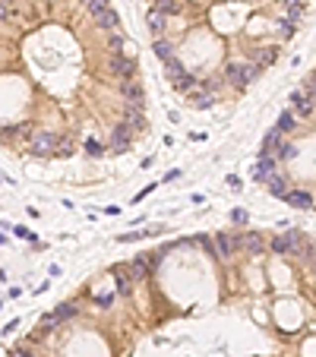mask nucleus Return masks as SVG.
Returning <instances> with one entry per match:
<instances>
[{
  "label": "nucleus",
  "mask_w": 316,
  "mask_h": 357,
  "mask_svg": "<svg viewBox=\"0 0 316 357\" xmlns=\"http://www.w3.org/2000/svg\"><path fill=\"white\" fill-rule=\"evenodd\" d=\"M212 250H215V256L221 259V263L234 259L237 250H241V234H228V231L215 234V243H212Z\"/></svg>",
  "instance_id": "1"
},
{
  "label": "nucleus",
  "mask_w": 316,
  "mask_h": 357,
  "mask_svg": "<svg viewBox=\"0 0 316 357\" xmlns=\"http://www.w3.org/2000/svg\"><path fill=\"white\" fill-rule=\"evenodd\" d=\"M256 76H259V67L256 64H231L228 67V82L237 85V89H244L247 82H253Z\"/></svg>",
  "instance_id": "2"
},
{
  "label": "nucleus",
  "mask_w": 316,
  "mask_h": 357,
  "mask_svg": "<svg viewBox=\"0 0 316 357\" xmlns=\"http://www.w3.org/2000/svg\"><path fill=\"white\" fill-rule=\"evenodd\" d=\"M57 143H61V136H54V133H35L32 136V155L48 158V155L57 152Z\"/></svg>",
  "instance_id": "3"
},
{
  "label": "nucleus",
  "mask_w": 316,
  "mask_h": 357,
  "mask_svg": "<svg viewBox=\"0 0 316 357\" xmlns=\"http://www.w3.org/2000/svg\"><path fill=\"white\" fill-rule=\"evenodd\" d=\"M291 104H294V117H310L313 108H316V101L310 98V92H307L304 85H297L291 92Z\"/></svg>",
  "instance_id": "4"
},
{
  "label": "nucleus",
  "mask_w": 316,
  "mask_h": 357,
  "mask_svg": "<svg viewBox=\"0 0 316 357\" xmlns=\"http://www.w3.org/2000/svg\"><path fill=\"white\" fill-rule=\"evenodd\" d=\"M111 70H114V76H121V79H133L136 64H133L130 57H124V54H114V57H111Z\"/></svg>",
  "instance_id": "5"
},
{
  "label": "nucleus",
  "mask_w": 316,
  "mask_h": 357,
  "mask_svg": "<svg viewBox=\"0 0 316 357\" xmlns=\"http://www.w3.org/2000/svg\"><path fill=\"white\" fill-rule=\"evenodd\" d=\"M241 250H247L250 256H259L262 250H266V240H262L256 231H247V234H241Z\"/></svg>",
  "instance_id": "6"
},
{
  "label": "nucleus",
  "mask_w": 316,
  "mask_h": 357,
  "mask_svg": "<svg viewBox=\"0 0 316 357\" xmlns=\"http://www.w3.org/2000/svg\"><path fill=\"white\" fill-rule=\"evenodd\" d=\"M124 114H126V127H130L133 133L146 127V117H142V104H130V101H126V104H124Z\"/></svg>",
  "instance_id": "7"
},
{
  "label": "nucleus",
  "mask_w": 316,
  "mask_h": 357,
  "mask_svg": "<svg viewBox=\"0 0 316 357\" xmlns=\"http://www.w3.org/2000/svg\"><path fill=\"white\" fill-rule=\"evenodd\" d=\"M130 139H133V130L121 124V127H114V133H111V145H114V152H124L126 145H130Z\"/></svg>",
  "instance_id": "8"
},
{
  "label": "nucleus",
  "mask_w": 316,
  "mask_h": 357,
  "mask_svg": "<svg viewBox=\"0 0 316 357\" xmlns=\"http://www.w3.org/2000/svg\"><path fill=\"white\" fill-rule=\"evenodd\" d=\"M272 174H275V158H272V155H262V158H259V164L253 168V177L266 184V180L272 177Z\"/></svg>",
  "instance_id": "9"
},
{
  "label": "nucleus",
  "mask_w": 316,
  "mask_h": 357,
  "mask_svg": "<svg viewBox=\"0 0 316 357\" xmlns=\"http://www.w3.org/2000/svg\"><path fill=\"white\" fill-rule=\"evenodd\" d=\"M285 199H288V206H294V209H310L313 206V196L307 193V190H288Z\"/></svg>",
  "instance_id": "10"
},
{
  "label": "nucleus",
  "mask_w": 316,
  "mask_h": 357,
  "mask_svg": "<svg viewBox=\"0 0 316 357\" xmlns=\"http://www.w3.org/2000/svg\"><path fill=\"white\" fill-rule=\"evenodd\" d=\"M152 259H155V253H146V256H136L133 263L126 266V269H130V278H142V275H146V272H149V266H152Z\"/></svg>",
  "instance_id": "11"
},
{
  "label": "nucleus",
  "mask_w": 316,
  "mask_h": 357,
  "mask_svg": "<svg viewBox=\"0 0 316 357\" xmlns=\"http://www.w3.org/2000/svg\"><path fill=\"white\" fill-rule=\"evenodd\" d=\"M124 98L130 101V104H142V85L136 82V79H124Z\"/></svg>",
  "instance_id": "12"
},
{
  "label": "nucleus",
  "mask_w": 316,
  "mask_h": 357,
  "mask_svg": "<svg viewBox=\"0 0 316 357\" xmlns=\"http://www.w3.org/2000/svg\"><path fill=\"white\" fill-rule=\"evenodd\" d=\"M190 95H193L196 108H209V104H215V98H218V92H212V89H206V85H202V89H193Z\"/></svg>",
  "instance_id": "13"
},
{
  "label": "nucleus",
  "mask_w": 316,
  "mask_h": 357,
  "mask_svg": "<svg viewBox=\"0 0 316 357\" xmlns=\"http://www.w3.org/2000/svg\"><path fill=\"white\" fill-rule=\"evenodd\" d=\"M95 22L101 25V29H111V32H114L117 25H121V16H117V13H114V10L108 6V10H101V13L95 16Z\"/></svg>",
  "instance_id": "14"
},
{
  "label": "nucleus",
  "mask_w": 316,
  "mask_h": 357,
  "mask_svg": "<svg viewBox=\"0 0 316 357\" xmlns=\"http://www.w3.org/2000/svg\"><path fill=\"white\" fill-rule=\"evenodd\" d=\"M253 64L256 67H269V64H275V48H259V51H256V54H253Z\"/></svg>",
  "instance_id": "15"
},
{
  "label": "nucleus",
  "mask_w": 316,
  "mask_h": 357,
  "mask_svg": "<svg viewBox=\"0 0 316 357\" xmlns=\"http://www.w3.org/2000/svg\"><path fill=\"white\" fill-rule=\"evenodd\" d=\"M165 25H168V16L161 13L158 6H152V10H149V29H152V32H161Z\"/></svg>",
  "instance_id": "16"
},
{
  "label": "nucleus",
  "mask_w": 316,
  "mask_h": 357,
  "mask_svg": "<svg viewBox=\"0 0 316 357\" xmlns=\"http://www.w3.org/2000/svg\"><path fill=\"white\" fill-rule=\"evenodd\" d=\"M278 145H281V133H278V130H272V133L262 139V155H275Z\"/></svg>",
  "instance_id": "17"
},
{
  "label": "nucleus",
  "mask_w": 316,
  "mask_h": 357,
  "mask_svg": "<svg viewBox=\"0 0 316 357\" xmlns=\"http://www.w3.org/2000/svg\"><path fill=\"white\" fill-rule=\"evenodd\" d=\"M165 73H168V79L174 82V85H177V82H181L184 76H187V73H184V67L177 64V60H168V64H165Z\"/></svg>",
  "instance_id": "18"
},
{
  "label": "nucleus",
  "mask_w": 316,
  "mask_h": 357,
  "mask_svg": "<svg viewBox=\"0 0 316 357\" xmlns=\"http://www.w3.org/2000/svg\"><path fill=\"white\" fill-rule=\"evenodd\" d=\"M269 193H275V196H285L288 193V184H285L281 174H272V177H269Z\"/></svg>",
  "instance_id": "19"
},
{
  "label": "nucleus",
  "mask_w": 316,
  "mask_h": 357,
  "mask_svg": "<svg viewBox=\"0 0 316 357\" xmlns=\"http://www.w3.org/2000/svg\"><path fill=\"white\" fill-rule=\"evenodd\" d=\"M155 57L161 64H168V60H174V48H171L168 41H155Z\"/></svg>",
  "instance_id": "20"
},
{
  "label": "nucleus",
  "mask_w": 316,
  "mask_h": 357,
  "mask_svg": "<svg viewBox=\"0 0 316 357\" xmlns=\"http://www.w3.org/2000/svg\"><path fill=\"white\" fill-rule=\"evenodd\" d=\"M294 127H297V117L291 114V111H285V114L278 117V127L275 130H278V133H288V130H294Z\"/></svg>",
  "instance_id": "21"
},
{
  "label": "nucleus",
  "mask_w": 316,
  "mask_h": 357,
  "mask_svg": "<svg viewBox=\"0 0 316 357\" xmlns=\"http://www.w3.org/2000/svg\"><path fill=\"white\" fill-rule=\"evenodd\" d=\"M73 316H76V303H63V307L54 310V319H57V323H63V319H73Z\"/></svg>",
  "instance_id": "22"
},
{
  "label": "nucleus",
  "mask_w": 316,
  "mask_h": 357,
  "mask_svg": "<svg viewBox=\"0 0 316 357\" xmlns=\"http://www.w3.org/2000/svg\"><path fill=\"white\" fill-rule=\"evenodd\" d=\"M158 10L165 13V16H174V13H181V0H158Z\"/></svg>",
  "instance_id": "23"
},
{
  "label": "nucleus",
  "mask_w": 316,
  "mask_h": 357,
  "mask_svg": "<svg viewBox=\"0 0 316 357\" xmlns=\"http://www.w3.org/2000/svg\"><path fill=\"white\" fill-rule=\"evenodd\" d=\"M294 155H297V149H294L291 143H281L278 149H275V155H272V158H294Z\"/></svg>",
  "instance_id": "24"
},
{
  "label": "nucleus",
  "mask_w": 316,
  "mask_h": 357,
  "mask_svg": "<svg viewBox=\"0 0 316 357\" xmlns=\"http://www.w3.org/2000/svg\"><path fill=\"white\" fill-rule=\"evenodd\" d=\"M85 3H89V13L92 16H98L101 10H108V0H85Z\"/></svg>",
  "instance_id": "25"
},
{
  "label": "nucleus",
  "mask_w": 316,
  "mask_h": 357,
  "mask_svg": "<svg viewBox=\"0 0 316 357\" xmlns=\"http://www.w3.org/2000/svg\"><path fill=\"white\" fill-rule=\"evenodd\" d=\"M16 10H13V0H0V19H10Z\"/></svg>",
  "instance_id": "26"
},
{
  "label": "nucleus",
  "mask_w": 316,
  "mask_h": 357,
  "mask_svg": "<svg viewBox=\"0 0 316 357\" xmlns=\"http://www.w3.org/2000/svg\"><path fill=\"white\" fill-rule=\"evenodd\" d=\"M278 32L285 35V38H291V35H294V22H291V19H281V22H278Z\"/></svg>",
  "instance_id": "27"
},
{
  "label": "nucleus",
  "mask_w": 316,
  "mask_h": 357,
  "mask_svg": "<svg viewBox=\"0 0 316 357\" xmlns=\"http://www.w3.org/2000/svg\"><path fill=\"white\" fill-rule=\"evenodd\" d=\"M285 3H288V13H304L307 0H285Z\"/></svg>",
  "instance_id": "28"
},
{
  "label": "nucleus",
  "mask_w": 316,
  "mask_h": 357,
  "mask_svg": "<svg viewBox=\"0 0 316 357\" xmlns=\"http://www.w3.org/2000/svg\"><path fill=\"white\" fill-rule=\"evenodd\" d=\"M304 89H307V92H310V98L316 101V76H310V79H307V82H304Z\"/></svg>",
  "instance_id": "29"
},
{
  "label": "nucleus",
  "mask_w": 316,
  "mask_h": 357,
  "mask_svg": "<svg viewBox=\"0 0 316 357\" xmlns=\"http://www.w3.org/2000/svg\"><path fill=\"white\" fill-rule=\"evenodd\" d=\"M231 218H234V221H241V224H244V221H247V212H244V209H237V212L231 215Z\"/></svg>",
  "instance_id": "30"
},
{
  "label": "nucleus",
  "mask_w": 316,
  "mask_h": 357,
  "mask_svg": "<svg viewBox=\"0 0 316 357\" xmlns=\"http://www.w3.org/2000/svg\"><path fill=\"white\" fill-rule=\"evenodd\" d=\"M13 357H32V351H29V348H16Z\"/></svg>",
  "instance_id": "31"
},
{
  "label": "nucleus",
  "mask_w": 316,
  "mask_h": 357,
  "mask_svg": "<svg viewBox=\"0 0 316 357\" xmlns=\"http://www.w3.org/2000/svg\"><path fill=\"white\" fill-rule=\"evenodd\" d=\"M85 149H89L92 155H98V152H101V145H98V143H85Z\"/></svg>",
  "instance_id": "32"
},
{
  "label": "nucleus",
  "mask_w": 316,
  "mask_h": 357,
  "mask_svg": "<svg viewBox=\"0 0 316 357\" xmlns=\"http://www.w3.org/2000/svg\"><path fill=\"white\" fill-rule=\"evenodd\" d=\"M313 76H316V70H313Z\"/></svg>",
  "instance_id": "33"
}]
</instances>
